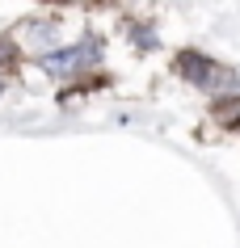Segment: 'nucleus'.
<instances>
[{
    "instance_id": "f257e3e1",
    "label": "nucleus",
    "mask_w": 240,
    "mask_h": 248,
    "mask_svg": "<svg viewBox=\"0 0 240 248\" xmlns=\"http://www.w3.org/2000/svg\"><path fill=\"white\" fill-rule=\"evenodd\" d=\"M101 63V46H97V38H80L72 42V46H55V51L38 55V72L51 80H80L84 72H93V67Z\"/></svg>"
},
{
    "instance_id": "f03ea898",
    "label": "nucleus",
    "mask_w": 240,
    "mask_h": 248,
    "mask_svg": "<svg viewBox=\"0 0 240 248\" xmlns=\"http://www.w3.org/2000/svg\"><path fill=\"white\" fill-rule=\"evenodd\" d=\"M177 76L190 80V84L202 89V93H215V97H232V93H240L236 76H232L227 67L211 63V59H202V55H194V51H181V55H177Z\"/></svg>"
},
{
    "instance_id": "7ed1b4c3",
    "label": "nucleus",
    "mask_w": 240,
    "mask_h": 248,
    "mask_svg": "<svg viewBox=\"0 0 240 248\" xmlns=\"http://www.w3.org/2000/svg\"><path fill=\"white\" fill-rule=\"evenodd\" d=\"M9 42H13L21 55H30V59H38V55L55 51L59 46V21H51V17H30V21H21V26L9 34Z\"/></svg>"
},
{
    "instance_id": "20e7f679",
    "label": "nucleus",
    "mask_w": 240,
    "mask_h": 248,
    "mask_svg": "<svg viewBox=\"0 0 240 248\" xmlns=\"http://www.w3.org/2000/svg\"><path fill=\"white\" fill-rule=\"evenodd\" d=\"M0 93H4V67H0Z\"/></svg>"
}]
</instances>
